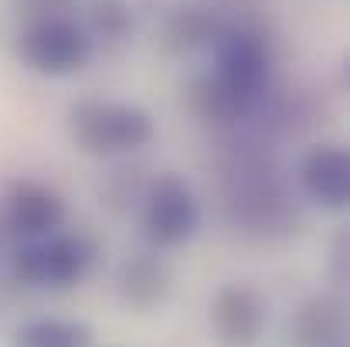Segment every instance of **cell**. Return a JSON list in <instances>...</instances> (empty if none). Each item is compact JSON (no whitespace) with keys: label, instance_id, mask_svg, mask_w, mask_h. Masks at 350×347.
<instances>
[{"label":"cell","instance_id":"obj_3","mask_svg":"<svg viewBox=\"0 0 350 347\" xmlns=\"http://www.w3.org/2000/svg\"><path fill=\"white\" fill-rule=\"evenodd\" d=\"M17 51L31 72L58 79L85 68L96 51V41L72 17H41L27 24V31L17 41Z\"/></svg>","mask_w":350,"mask_h":347},{"label":"cell","instance_id":"obj_16","mask_svg":"<svg viewBox=\"0 0 350 347\" xmlns=\"http://www.w3.org/2000/svg\"><path fill=\"white\" fill-rule=\"evenodd\" d=\"M10 245H14V231H10V225H7V218L0 215V259H3V255H14Z\"/></svg>","mask_w":350,"mask_h":347},{"label":"cell","instance_id":"obj_4","mask_svg":"<svg viewBox=\"0 0 350 347\" xmlns=\"http://www.w3.org/2000/svg\"><path fill=\"white\" fill-rule=\"evenodd\" d=\"M215 58H218V68H215L218 82L252 116L258 110V103L265 99V89H269L272 55H269L265 38L258 31H252V27L228 24V31L215 44Z\"/></svg>","mask_w":350,"mask_h":347},{"label":"cell","instance_id":"obj_1","mask_svg":"<svg viewBox=\"0 0 350 347\" xmlns=\"http://www.w3.org/2000/svg\"><path fill=\"white\" fill-rule=\"evenodd\" d=\"M157 126L146 110L116 99H85L72 110V140L92 157H122L150 146Z\"/></svg>","mask_w":350,"mask_h":347},{"label":"cell","instance_id":"obj_5","mask_svg":"<svg viewBox=\"0 0 350 347\" xmlns=\"http://www.w3.org/2000/svg\"><path fill=\"white\" fill-rule=\"evenodd\" d=\"M139 222H143V235L157 248H174V245H184L201 229V201L184 177L160 174L150 181L143 194Z\"/></svg>","mask_w":350,"mask_h":347},{"label":"cell","instance_id":"obj_6","mask_svg":"<svg viewBox=\"0 0 350 347\" xmlns=\"http://www.w3.org/2000/svg\"><path fill=\"white\" fill-rule=\"evenodd\" d=\"M211 324L221 347H255L269 324V307L255 286L228 283L215 293Z\"/></svg>","mask_w":350,"mask_h":347},{"label":"cell","instance_id":"obj_8","mask_svg":"<svg viewBox=\"0 0 350 347\" xmlns=\"http://www.w3.org/2000/svg\"><path fill=\"white\" fill-rule=\"evenodd\" d=\"M303 191L330 211H344L350 205V157L337 143H320L299 160Z\"/></svg>","mask_w":350,"mask_h":347},{"label":"cell","instance_id":"obj_7","mask_svg":"<svg viewBox=\"0 0 350 347\" xmlns=\"http://www.w3.org/2000/svg\"><path fill=\"white\" fill-rule=\"evenodd\" d=\"M3 218L14 231V238H24V242L48 238L65 225V201L58 191H51L38 181H17L7 194Z\"/></svg>","mask_w":350,"mask_h":347},{"label":"cell","instance_id":"obj_2","mask_svg":"<svg viewBox=\"0 0 350 347\" xmlns=\"http://www.w3.org/2000/svg\"><path fill=\"white\" fill-rule=\"evenodd\" d=\"M92 266V245L82 235L55 231L48 238H34L10 255V269L24 286L68 290L85 279Z\"/></svg>","mask_w":350,"mask_h":347},{"label":"cell","instance_id":"obj_11","mask_svg":"<svg viewBox=\"0 0 350 347\" xmlns=\"http://www.w3.org/2000/svg\"><path fill=\"white\" fill-rule=\"evenodd\" d=\"M293 341L299 347H347V317L337 296H310L293 317Z\"/></svg>","mask_w":350,"mask_h":347},{"label":"cell","instance_id":"obj_13","mask_svg":"<svg viewBox=\"0 0 350 347\" xmlns=\"http://www.w3.org/2000/svg\"><path fill=\"white\" fill-rule=\"evenodd\" d=\"M10 347H92V331L82 320L31 317L14 331Z\"/></svg>","mask_w":350,"mask_h":347},{"label":"cell","instance_id":"obj_10","mask_svg":"<svg viewBox=\"0 0 350 347\" xmlns=\"http://www.w3.org/2000/svg\"><path fill=\"white\" fill-rule=\"evenodd\" d=\"M170 293V269L157 252H136L119 266V300L136 310L150 313L157 310Z\"/></svg>","mask_w":350,"mask_h":347},{"label":"cell","instance_id":"obj_9","mask_svg":"<svg viewBox=\"0 0 350 347\" xmlns=\"http://www.w3.org/2000/svg\"><path fill=\"white\" fill-rule=\"evenodd\" d=\"M225 31H228V21L221 17V10H215L211 3H184L167 17L160 41L174 55H191V51L215 48Z\"/></svg>","mask_w":350,"mask_h":347},{"label":"cell","instance_id":"obj_12","mask_svg":"<svg viewBox=\"0 0 350 347\" xmlns=\"http://www.w3.org/2000/svg\"><path fill=\"white\" fill-rule=\"evenodd\" d=\"M184 103L201 123H211V126H234L238 119L248 116V110L218 82V75L191 79L187 89H184Z\"/></svg>","mask_w":350,"mask_h":347},{"label":"cell","instance_id":"obj_15","mask_svg":"<svg viewBox=\"0 0 350 347\" xmlns=\"http://www.w3.org/2000/svg\"><path fill=\"white\" fill-rule=\"evenodd\" d=\"M72 7H75V0H21V14H27L31 21H41V17H68Z\"/></svg>","mask_w":350,"mask_h":347},{"label":"cell","instance_id":"obj_14","mask_svg":"<svg viewBox=\"0 0 350 347\" xmlns=\"http://www.w3.org/2000/svg\"><path fill=\"white\" fill-rule=\"evenodd\" d=\"M92 41L103 44H122L133 34V7L126 0H96L89 7V24H85Z\"/></svg>","mask_w":350,"mask_h":347}]
</instances>
